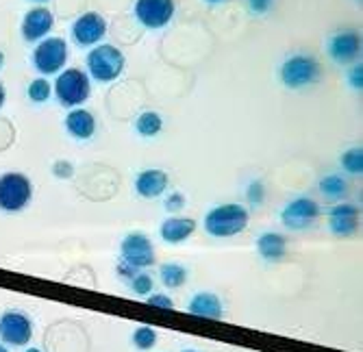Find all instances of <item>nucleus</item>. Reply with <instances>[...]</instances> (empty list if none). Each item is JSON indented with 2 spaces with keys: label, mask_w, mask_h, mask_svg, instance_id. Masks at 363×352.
<instances>
[{
  "label": "nucleus",
  "mask_w": 363,
  "mask_h": 352,
  "mask_svg": "<svg viewBox=\"0 0 363 352\" xmlns=\"http://www.w3.org/2000/svg\"><path fill=\"white\" fill-rule=\"evenodd\" d=\"M250 222V211L240 203H224L207 211L203 229L216 239H228L244 233Z\"/></svg>",
  "instance_id": "f257e3e1"
},
{
  "label": "nucleus",
  "mask_w": 363,
  "mask_h": 352,
  "mask_svg": "<svg viewBox=\"0 0 363 352\" xmlns=\"http://www.w3.org/2000/svg\"><path fill=\"white\" fill-rule=\"evenodd\" d=\"M322 70L315 57L309 52H296L289 55L279 68V79L287 89H305L320 81Z\"/></svg>",
  "instance_id": "f03ea898"
},
{
  "label": "nucleus",
  "mask_w": 363,
  "mask_h": 352,
  "mask_svg": "<svg viewBox=\"0 0 363 352\" xmlns=\"http://www.w3.org/2000/svg\"><path fill=\"white\" fill-rule=\"evenodd\" d=\"M124 52L111 44H98L87 52L85 66L94 81L98 83H113L124 72Z\"/></svg>",
  "instance_id": "7ed1b4c3"
},
{
  "label": "nucleus",
  "mask_w": 363,
  "mask_h": 352,
  "mask_svg": "<svg viewBox=\"0 0 363 352\" xmlns=\"http://www.w3.org/2000/svg\"><path fill=\"white\" fill-rule=\"evenodd\" d=\"M52 93L57 96L59 105L74 109L87 103L91 93V81L89 74L79 68H63L57 74V81L52 85Z\"/></svg>",
  "instance_id": "20e7f679"
},
{
  "label": "nucleus",
  "mask_w": 363,
  "mask_h": 352,
  "mask_svg": "<svg viewBox=\"0 0 363 352\" xmlns=\"http://www.w3.org/2000/svg\"><path fill=\"white\" fill-rule=\"evenodd\" d=\"M33 200V183L22 172H5L0 176V211L20 213Z\"/></svg>",
  "instance_id": "39448f33"
},
{
  "label": "nucleus",
  "mask_w": 363,
  "mask_h": 352,
  "mask_svg": "<svg viewBox=\"0 0 363 352\" xmlns=\"http://www.w3.org/2000/svg\"><path fill=\"white\" fill-rule=\"evenodd\" d=\"M68 42L63 38H46L38 42L35 50H33V66L44 76L59 74L65 63H68Z\"/></svg>",
  "instance_id": "423d86ee"
},
{
  "label": "nucleus",
  "mask_w": 363,
  "mask_h": 352,
  "mask_svg": "<svg viewBox=\"0 0 363 352\" xmlns=\"http://www.w3.org/2000/svg\"><path fill=\"white\" fill-rule=\"evenodd\" d=\"M320 215H322V209L313 198L298 196L281 209V224L289 231H307L315 227Z\"/></svg>",
  "instance_id": "0eeeda50"
},
{
  "label": "nucleus",
  "mask_w": 363,
  "mask_h": 352,
  "mask_svg": "<svg viewBox=\"0 0 363 352\" xmlns=\"http://www.w3.org/2000/svg\"><path fill=\"white\" fill-rule=\"evenodd\" d=\"M155 244L146 233L133 231L120 242V261L135 270H146L155 266Z\"/></svg>",
  "instance_id": "6e6552de"
},
{
  "label": "nucleus",
  "mask_w": 363,
  "mask_h": 352,
  "mask_svg": "<svg viewBox=\"0 0 363 352\" xmlns=\"http://www.w3.org/2000/svg\"><path fill=\"white\" fill-rule=\"evenodd\" d=\"M135 20L148 30L166 28L177 11L174 0H138L135 3Z\"/></svg>",
  "instance_id": "1a4fd4ad"
},
{
  "label": "nucleus",
  "mask_w": 363,
  "mask_h": 352,
  "mask_svg": "<svg viewBox=\"0 0 363 352\" xmlns=\"http://www.w3.org/2000/svg\"><path fill=\"white\" fill-rule=\"evenodd\" d=\"M107 35V20L98 11L81 13L72 24V40L81 48H94Z\"/></svg>",
  "instance_id": "9d476101"
},
{
  "label": "nucleus",
  "mask_w": 363,
  "mask_h": 352,
  "mask_svg": "<svg viewBox=\"0 0 363 352\" xmlns=\"http://www.w3.org/2000/svg\"><path fill=\"white\" fill-rule=\"evenodd\" d=\"M33 337V322L24 311H5L0 315V341L5 346H26Z\"/></svg>",
  "instance_id": "9b49d317"
},
{
  "label": "nucleus",
  "mask_w": 363,
  "mask_h": 352,
  "mask_svg": "<svg viewBox=\"0 0 363 352\" xmlns=\"http://www.w3.org/2000/svg\"><path fill=\"white\" fill-rule=\"evenodd\" d=\"M326 52L337 66H346L361 55V35L354 28H337L326 42Z\"/></svg>",
  "instance_id": "f8f14e48"
},
{
  "label": "nucleus",
  "mask_w": 363,
  "mask_h": 352,
  "mask_svg": "<svg viewBox=\"0 0 363 352\" xmlns=\"http://www.w3.org/2000/svg\"><path fill=\"white\" fill-rule=\"evenodd\" d=\"M326 222L328 231L337 237H350L359 231L361 224V211L357 205L350 203H335L331 209L326 211Z\"/></svg>",
  "instance_id": "ddd939ff"
},
{
  "label": "nucleus",
  "mask_w": 363,
  "mask_h": 352,
  "mask_svg": "<svg viewBox=\"0 0 363 352\" xmlns=\"http://www.w3.org/2000/svg\"><path fill=\"white\" fill-rule=\"evenodd\" d=\"M55 26V16L46 7H33L22 18V38L26 42H42Z\"/></svg>",
  "instance_id": "4468645a"
},
{
  "label": "nucleus",
  "mask_w": 363,
  "mask_h": 352,
  "mask_svg": "<svg viewBox=\"0 0 363 352\" xmlns=\"http://www.w3.org/2000/svg\"><path fill=\"white\" fill-rule=\"evenodd\" d=\"M196 231V220L194 217H181V215H170L159 224V237L170 244L179 246L185 244Z\"/></svg>",
  "instance_id": "2eb2a0df"
},
{
  "label": "nucleus",
  "mask_w": 363,
  "mask_h": 352,
  "mask_svg": "<svg viewBox=\"0 0 363 352\" xmlns=\"http://www.w3.org/2000/svg\"><path fill=\"white\" fill-rule=\"evenodd\" d=\"M168 185H170L168 172H163L159 168H146L135 176V191L146 200H152V198H159L161 194H166Z\"/></svg>",
  "instance_id": "dca6fc26"
},
{
  "label": "nucleus",
  "mask_w": 363,
  "mask_h": 352,
  "mask_svg": "<svg viewBox=\"0 0 363 352\" xmlns=\"http://www.w3.org/2000/svg\"><path fill=\"white\" fill-rule=\"evenodd\" d=\"M187 313L203 319H222L224 317V302L213 292H198L187 302Z\"/></svg>",
  "instance_id": "f3484780"
},
{
  "label": "nucleus",
  "mask_w": 363,
  "mask_h": 352,
  "mask_svg": "<svg viewBox=\"0 0 363 352\" xmlns=\"http://www.w3.org/2000/svg\"><path fill=\"white\" fill-rule=\"evenodd\" d=\"M65 131H68L74 140L85 142L91 140L96 133V118L91 111L83 109V107H74L65 115Z\"/></svg>",
  "instance_id": "a211bd4d"
},
{
  "label": "nucleus",
  "mask_w": 363,
  "mask_h": 352,
  "mask_svg": "<svg viewBox=\"0 0 363 352\" xmlns=\"http://www.w3.org/2000/svg\"><path fill=\"white\" fill-rule=\"evenodd\" d=\"M257 254L268 263H279L285 259L287 254V239L283 233L277 231H268V233H261L257 237Z\"/></svg>",
  "instance_id": "6ab92c4d"
},
{
  "label": "nucleus",
  "mask_w": 363,
  "mask_h": 352,
  "mask_svg": "<svg viewBox=\"0 0 363 352\" xmlns=\"http://www.w3.org/2000/svg\"><path fill=\"white\" fill-rule=\"evenodd\" d=\"M320 194L328 203H342L348 196V181L342 174H328L318 183Z\"/></svg>",
  "instance_id": "aec40b11"
},
{
  "label": "nucleus",
  "mask_w": 363,
  "mask_h": 352,
  "mask_svg": "<svg viewBox=\"0 0 363 352\" xmlns=\"http://www.w3.org/2000/svg\"><path fill=\"white\" fill-rule=\"evenodd\" d=\"M159 278L168 290H179L189 278V270L181 263H163L159 268Z\"/></svg>",
  "instance_id": "412c9836"
},
{
  "label": "nucleus",
  "mask_w": 363,
  "mask_h": 352,
  "mask_svg": "<svg viewBox=\"0 0 363 352\" xmlns=\"http://www.w3.org/2000/svg\"><path fill=\"white\" fill-rule=\"evenodd\" d=\"M135 131L142 137H157L163 131V118L157 111H144L135 120Z\"/></svg>",
  "instance_id": "4be33fe9"
},
{
  "label": "nucleus",
  "mask_w": 363,
  "mask_h": 352,
  "mask_svg": "<svg viewBox=\"0 0 363 352\" xmlns=\"http://www.w3.org/2000/svg\"><path fill=\"white\" fill-rule=\"evenodd\" d=\"M340 164H342L346 174L361 176L363 174V148L361 146H352V148L344 150L342 157H340Z\"/></svg>",
  "instance_id": "5701e85b"
},
{
  "label": "nucleus",
  "mask_w": 363,
  "mask_h": 352,
  "mask_svg": "<svg viewBox=\"0 0 363 352\" xmlns=\"http://www.w3.org/2000/svg\"><path fill=\"white\" fill-rule=\"evenodd\" d=\"M28 101L30 103H35V105H42V103H48L50 101V96H52V85L42 76V79H33L28 83Z\"/></svg>",
  "instance_id": "b1692460"
},
{
  "label": "nucleus",
  "mask_w": 363,
  "mask_h": 352,
  "mask_svg": "<svg viewBox=\"0 0 363 352\" xmlns=\"http://www.w3.org/2000/svg\"><path fill=\"white\" fill-rule=\"evenodd\" d=\"M130 341H133V346L140 352L152 350L157 346V331L152 327H138L133 331V337H130Z\"/></svg>",
  "instance_id": "393cba45"
},
{
  "label": "nucleus",
  "mask_w": 363,
  "mask_h": 352,
  "mask_svg": "<svg viewBox=\"0 0 363 352\" xmlns=\"http://www.w3.org/2000/svg\"><path fill=\"white\" fill-rule=\"evenodd\" d=\"M128 285H130V290H133V294H138V296H148V294H152V290H155V278H152L148 272L140 270L133 278L128 280Z\"/></svg>",
  "instance_id": "a878e982"
},
{
  "label": "nucleus",
  "mask_w": 363,
  "mask_h": 352,
  "mask_svg": "<svg viewBox=\"0 0 363 352\" xmlns=\"http://www.w3.org/2000/svg\"><path fill=\"white\" fill-rule=\"evenodd\" d=\"M246 200L255 209L263 205V200H266V185H263V181L255 178V181L248 183V187H246Z\"/></svg>",
  "instance_id": "bb28decb"
},
{
  "label": "nucleus",
  "mask_w": 363,
  "mask_h": 352,
  "mask_svg": "<svg viewBox=\"0 0 363 352\" xmlns=\"http://www.w3.org/2000/svg\"><path fill=\"white\" fill-rule=\"evenodd\" d=\"M246 7L252 16H268L274 9V0H246Z\"/></svg>",
  "instance_id": "cd10ccee"
},
{
  "label": "nucleus",
  "mask_w": 363,
  "mask_h": 352,
  "mask_svg": "<svg viewBox=\"0 0 363 352\" xmlns=\"http://www.w3.org/2000/svg\"><path fill=\"white\" fill-rule=\"evenodd\" d=\"M348 85L354 89V91H361L363 89V63H354V66L348 70Z\"/></svg>",
  "instance_id": "c85d7f7f"
},
{
  "label": "nucleus",
  "mask_w": 363,
  "mask_h": 352,
  "mask_svg": "<svg viewBox=\"0 0 363 352\" xmlns=\"http://www.w3.org/2000/svg\"><path fill=\"white\" fill-rule=\"evenodd\" d=\"M146 302L150 305V307H159V309H174V300L168 296V294H148V298H146Z\"/></svg>",
  "instance_id": "c756f323"
},
{
  "label": "nucleus",
  "mask_w": 363,
  "mask_h": 352,
  "mask_svg": "<svg viewBox=\"0 0 363 352\" xmlns=\"http://www.w3.org/2000/svg\"><path fill=\"white\" fill-rule=\"evenodd\" d=\"M163 207H166L168 211H181L185 207V196L181 194V191H172V194L166 198V203H163Z\"/></svg>",
  "instance_id": "7c9ffc66"
},
{
  "label": "nucleus",
  "mask_w": 363,
  "mask_h": 352,
  "mask_svg": "<svg viewBox=\"0 0 363 352\" xmlns=\"http://www.w3.org/2000/svg\"><path fill=\"white\" fill-rule=\"evenodd\" d=\"M52 174H55L57 178H72V176H74V168H72V164H68V161H57V164L52 166Z\"/></svg>",
  "instance_id": "2f4dec72"
},
{
  "label": "nucleus",
  "mask_w": 363,
  "mask_h": 352,
  "mask_svg": "<svg viewBox=\"0 0 363 352\" xmlns=\"http://www.w3.org/2000/svg\"><path fill=\"white\" fill-rule=\"evenodd\" d=\"M116 272H118V276L120 278H124V280H130L133 278L140 270H135V268H130L128 263H124V261H118V266H116Z\"/></svg>",
  "instance_id": "473e14b6"
},
{
  "label": "nucleus",
  "mask_w": 363,
  "mask_h": 352,
  "mask_svg": "<svg viewBox=\"0 0 363 352\" xmlns=\"http://www.w3.org/2000/svg\"><path fill=\"white\" fill-rule=\"evenodd\" d=\"M5 98H7V91H5V85L0 83V109H3V105H5Z\"/></svg>",
  "instance_id": "72a5a7b5"
},
{
  "label": "nucleus",
  "mask_w": 363,
  "mask_h": 352,
  "mask_svg": "<svg viewBox=\"0 0 363 352\" xmlns=\"http://www.w3.org/2000/svg\"><path fill=\"white\" fill-rule=\"evenodd\" d=\"M203 3H207V5H222V3H226V0H203Z\"/></svg>",
  "instance_id": "f704fd0d"
},
{
  "label": "nucleus",
  "mask_w": 363,
  "mask_h": 352,
  "mask_svg": "<svg viewBox=\"0 0 363 352\" xmlns=\"http://www.w3.org/2000/svg\"><path fill=\"white\" fill-rule=\"evenodd\" d=\"M3 66H5V52L0 50V70H3Z\"/></svg>",
  "instance_id": "c9c22d12"
},
{
  "label": "nucleus",
  "mask_w": 363,
  "mask_h": 352,
  "mask_svg": "<svg viewBox=\"0 0 363 352\" xmlns=\"http://www.w3.org/2000/svg\"><path fill=\"white\" fill-rule=\"evenodd\" d=\"M24 352H42V350H40V348H26Z\"/></svg>",
  "instance_id": "e433bc0d"
},
{
  "label": "nucleus",
  "mask_w": 363,
  "mask_h": 352,
  "mask_svg": "<svg viewBox=\"0 0 363 352\" xmlns=\"http://www.w3.org/2000/svg\"><path fill=\"white\" fill-rule=\"evenodd\" d=\"M0 352H11V350H7V346H5V344H0Z\"/></svg>",
  "instance_id": "4c0bfd02"
},
{
  "label": "nucleus",
  "mask_w": 363,
  "mask_h": 352,
  "mask_svg": "<svg viewBox=\"0 0 363 352\" xmlns=\"http://www.w3.org/2000/svg\"><path fill=\"white\" fill-rule=\"evenodd\" d=\"M181 352H198V350H194V348H185V350H181Z\"/></svg>",
  "instance_id": "58836bf2"
},
{
  "label": "nucleus",
  "mask_w": 363,
  "mask_h": 352,
  "mask_svg": "<svg viewBox=\"0 0 363 352\" xmlns=\"http://www.w3.org/2000/svg\"><path fill=\"white\" fill-rule=\"evenodd\" d=\"M30 3H48V0H30Z\"/></svg>",
  "instance_id": "ea45409f"
}]
</instances>
